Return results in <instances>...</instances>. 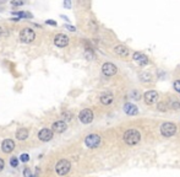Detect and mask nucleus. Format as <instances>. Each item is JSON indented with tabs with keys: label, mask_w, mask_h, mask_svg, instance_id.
I'll return each mask as SVG.
<instances>
[{
	"label": "nucleus",
	"mask_w": 180,
	"mask_h": 177,
	"mask_svg": "<svg viewBox=\"0 0 180 177\" xmlns=\"http://www.w3.org/2000/svg\"><path fill=\"white\" fill-rule=\"evenodd\" d=\"M123 139H124L125 144H128V145H130V146H134V145H136V144L140 143V140H141V134H140V132H138L137 129H128V130L124 133Z\"/></svg>",
	"instance_id": "obj_1"
},
{
	"label": "nucleus",
	"mask_w": 180,
	"mask_h": 177,
	"mask_svg": "<svg viewBox=\"0 0 180 177\" xmlns=\"http://www.w3.org/2000/svg\"><path fill=\"white\" fill-rule=\"evenodd\" d=\"M35 38H36V32L32 28L26 27V28L21 30V32H20V41L22 43H26V44L27 43H32L35 41Z\"/></svg>",
	"instance_id": "obj_2"
},
{
	"label": "nucleus",
	"mask_w": 180,
	"mask_h": 177,
	"mask_svg": "<svg viewBox=\"0 0 180 177\" xmlns=\"http://www.w3.org/2000/svg\"><path fill=\"white\" fill-rule=\"evenodd\" d=\"M177 133V125L172 122H166L161 125V134L166 138H170Z\"/></svg>",
	"instance_id": "obj_3"
},
{
	"label": "nucleus",
	"mask_w": 180,
	"mask_h": 177,
	"mask_svg": "<svg viewBox=\"0 0 180 177\" xmlns=\"http://www.w3.org/2000/svg\"><path fill=\"white\" fill-rule=\"evenodd\" d=\"M70 169H71V164L68 160H60L55 166V171L59 176H64V175L69 174Z\"/></svg>",
	"instance_id": "obj_4"
},
{
	"label": "nucleus",
	"mask_w": 180,
	"mask_h": 177,
	"mask_svg": "<svg viewBox=\"0 0 180 177\" xmlns=\"http://www.w3.org/2000/svg\"><path fill=\"white\" fill-rule=\"evenodd\" d=\"M100 141H102V139H100V137H99L98 134H90V135H87L86 139H85V144H86V146L90 148V149H96V148H98V146L100 145Z\"/></svg>",
	"instance_id": "obj_5"
},
{
	"label": "nucleus",
	"mask_w": 180,
	"mask_h": 177,
	"mask_svg": "<svg viewBox=\"0 0 180 177\" xmlns=\"http://www.w3.org/2000/svg\"><path fill=\"white\" fill-rule=\"evenodd\" d=\"M158 99H159L158 92H157V91H153V90L147 91V92H145V95H143V100H145V103H146V105H153L154 102H157Z\"/></svg>",
	"instance_id": "obj_6"
},
{
	"label": "nucleus",
	"mask_w": 180,
	"mask_h": 177,
	"mask_svg": "<svg viewBox=\"0 0 180 177\" xmlns=\"http://www.w3.org/2000/svg\"><path fill=\"white\" fill-rule=\"evenodd\" d=\"M54 44L59 48H64L69 44V37L64 33H59L54 37Z\"/></svg>",
	"instance_id": "obj_7"
},
{
	"label": "nucleus",
	"mask_w": 180,
	"mask_h": 177,
	"mask_svg": "<svg viewBox=\"0 0 180 177\" xmlns=\"http://www.w3.org/2000/svg\"><path fill=\"white\" fill-rule=\"evenodd\" d=\"M117 71H118V68L113 63H104L102 66V73L105 76H113L117 74Z\"/></svg>",
	"instance_id": "obj_8"
},
{
	"label": "nucleus",
	"mask_w": 180,
	"mask_h": 177,
	"mask_svg": "<svg viewBox=\"0 0 180 177\" xmlns=\"http://www.w3.org/2000/svg\"><path fill=\"white\" fill-rule=\"evenodd\" d=\"M79 119H80L84 124H88V123H91V122L93 120V112H92L91 110H88V108H85V110H82V111L80 112Z\"/></svg>",
	"instance_id": "obj_9"
},
{
	"label": "nucleus",
	"mask_w": 180,
	"mask_h": 177,
	"mask_svg": "<svg viewBox=\"0 0 180 177\" xmlns=\"http://www.w3.org/2000/svg\"><path fill=\"white\" fill-rule=\"evenodd\" d=\"M38 138L42 141H49L53 138V129H48V128L41 129L38 133Z\"/></svg>",
	"instance_id": "obj_10"
},
{
	"label": "nucleus",
	"mask_w": 180,
	"mask_h": 177,
	"mask_svg": "<svg viewBox=\"0 0 180 177\" xmlns=\"http://www.w3.org/2000/svg\"><path fill=\"white\" fill-rule=\"evenodd\" d=\"M14 149H15V143H14V140H11V139H5V140L1 143V150H2L5 154L11 153Z\"/></svg>",
	"instance_id": "obj_11"
},
{
	"label": "nucleus",
	"mask_w": 180,
	"mask_h": 177,
	"mask_svg": "<svg viewBox=\"0 0 180 177\" xmlns=\"http://www.w3.org/2000/svg\"><path fill=\"white\" fill-rule=\"evenodd\" d=\"M133 59L135 60L136 63H138L140 65H147L148 64V57L147 56H145L143 53H141V52H135L134 54H133Z\"/></svg>",
	"instance_id": "obj_12"
},
{
	"label": "nucleus",
	"mask_w": 180,
	"mask_h": 177,
	"mask_svg": "<svg viewBox=\"0 0 180 177\" xmlns=\"http://www.w3.org/2000/svg\"><path fill=\"white\" fill-rule=\"evenodd\" d=\"M114 52L119 56V57H123V58H128L129 57V48L126 46H123V44H119L114 48Z\"/></svg>",
	"instance_id": "obj_13"
},
{
	"label": "nucleus",
	"mask_w": 180,
	"mask_h": 177,
	"mask_svg": "<svg viewBox=\"0 0 180 177\" xmlns=\"http://www.w3.org/2000/svg\"><path fill=\"white\" fill-rule=\"evenodd\" d=\"M51 128H53V132H55V133H63L66 130V123H65V120H56L53 123Z\"/></svg>",
	"instance_id": "obj_14"
},
{
	"label": "nucleus",
	"mask_w": 180,
	"mask_h": 177,
	"mask_svg": "<svg viewBox=\"0 0 180 177\" xmlns=\"http://www.w3.org/2000/svg\"><path fill=\"white\" fill-rule=\"evenodd\" d=\"M124 112H125L126 115H129V116H135V115L138 113V108L136 107L134 103L128 102V103L124 105Z\"/></svg>",
	"instance_id": "obj_15"
},
{
	"label": "nucleus",
	"mask_w": 180,
	"mask_h": 177,
	"mask_svg": "<svg viewBox=\"0 0 180 177\" xmlns=\"http://www.w3.org/2000/svg\"><path fill=\"white\" fill-rule=\"evenodd\" d=\"M99 100H100V102H102L103 105H110V103L113 102L114 97H113L112 94H103V95H100Z\"/></svg>",
	"instance_id": "obj_16"
},
{
	"label": "nucleus",
	"mask_w": 180,
	"mask_h": 177,
	"mask_svg": "<svg viewBox=\"0 0 180 177\" xmlns=\"http://www.w3.org/2000/svg\"><path fill=\"white\" fill-rule=\"evenodd\" d=\"M28 137V130L25 129V128H20L17 132H16V138L18 140H26Z\"/></svg>",
	"instance_id": "obj_17"
},
{
	"label": "nucleus",
	"mask_w": 180,
	"mask_h": 177,
	"mask_svg": "<svg viewBox=\"0 0 180 177\" xmlns=\"http://www.w3.org/2000/svg\"><path fill=\"white\" fill-rule=\"evenodd\" d=\"M168 108H169V105L167 102H164V101H159L158 105H157V110L161 111V112H167Z\"/></svg>",
	"instance_id": "obj_18"
},
{
	"label": "nucleus",
	"mask_w": 180,
	"mask_h": 177,
	"mask_svg": "<svg viewBox=\"0 0 180 177\" xmlns=\"http://www.w3.org/2000/svg\"><path fill=\"white\" fill-rule=\"evenodd\" d=\"M130 99H133V100H135V101H140L141 100V92L138 91V90H133V91H130Z\"/></svg>",
	"instance_id": "obj_19"
},
{
	"label": "nucleus",
	"mask_w": 180,
	"mask_h": 177,
	"mask_svg": "<svg viewBox=\"0 0 180 177\" xmlns=\"http://www.w3.org/2000/svg\"><path fill=\"white\" fill-rule=\"evenodd\" d=\"M140 80L142 82H149L151 81V74H148V73H141L140 74Z\"/></svg>",
	"instance_id": "obj_20"
},
{
	"label": "nucleus",
	"mask_w": 180,
	"mask_h": 177,
	"mask_svg": "<svg viewBox=\"0 0 180 177\" xmlns=\"http://www.w3.org/2000/svg\"><path fill=\"white\" fill-rule=\"evenodd\" d=\"M88 28H90V31H92V32H97L98 31V23L94 20H90L88 21Z\"/></svg>",
	"instance_id": "obj_21"
},
{
	"label": "nucleus",
	"mask_w": 180,
	"mask_h": 177,
	"mask_svg": "<svg viewBox=\"0 0 180 177\" xmlns=\"http://www.w3.org/2000/svg\"><path fill=\"white\" fill-rule=\"evenodd\" d=\"M85 58L87 60H92L94 59V53H93V49H85V53H84Z\"/></svg>",
	"instance_id": "obj_22"
},
{
	"label": "nucleus",
	"mask_w": 180,
	"mask_h": 177,
	"mask_svg": "<svg viewBox=\"0 0 180 177\" xmlns=\"http://www.w3.org/2000/svg\"><path fill=\"white\" fill-rule=\"evenodd\" d=\"M61 117H63V119L64 120H71L72 119V113L70 112V111H64L63 113H61Z\"/></svg>",
	"instance_id": "obj_23"
},
{
	"label": "nucleus",
	"mask_w": 180,
	"mask_h": 177,
	"mask_svg": "<svg viewBox=\"0 0 180 177\" xmlns=\"http://www.w3.org/2000/svg\"><path fill=\"white\" fill-rule=\"evenodd\" d=\"M170 107L174 108V110H180V102L178 100H172L170 102Z\"/></svg>",
	"instance_id": "obj_24"
},
{
	"label": "nucleus",
	"mask_w": 180,
	"mask_h": 177,
	"mask_svg": "<svg viewBox=\"0 0 180 177\" xmlns=\"http://www.w3.org/2000/svg\"><path fill=\"white\" fill-rule=\"evenodd\" d=\"M10 165H11L12 167H17V166H18V160H17V158H11Z\"/></svg>",
	"instance_id": "obj_25"
},
{
	"label": "nucleus",
	"mask_w": 180,
	"mask_h": 177,
	"mask_svg": "<svg viewBox=\"0 0 180 177\" xmlns=\"http://www.w3.org/2000/svg\"><path fill=\"white\" fill-rule=\"evenodd\" d=\"M173 86H174V90L180 94V80H175L174 84H173Z\"/></svg>",
	"instance_id": "obj_26"
},
{
	"label": "nucleus",
	"mask_w": 180,
	"mask_h": 177,
	"mask_svg": "<svg viewBox=\"0 0 180 177\" xmlns=\"http://www.w3.org/2000/svg\"><path fill=\"white\" fill-rule=\"evenodd\" d=\"M23 0H12L11 1V4L14 5V6H20V5H23Z\"/></svg>",
	"instance_id": "obj_27"
},
{
	"label": "nucleus",
	"mask_w": 180,
	"mask_h": 177,
	"mask_svg": "<svg viewBox=\"0 0 180 177\" xmlns=\"http://www.w3.org/2000/svg\"><path fill=\"white\" fill-rule=\"evenodd\" d=\"M20 158H21V161H23V162H26V161H28V160H30L28 154H22Z\"/></svg>",
	"instance_id": "obj_28"
},
{
	"label": "nucleus",
	"mask_w": 180,
	"mask_h": 177,
	"mask_svg": "<svg viewBox=\"0 0 180 177\" xmlns=\"http://www.w3.org/2000/svg\"><path fill=\"white\" fill-rule=\"evenodd\" d=\"M64 6L66 9H71V0H64Z\"/></svg>",
	"instance_id": "obj_29"
},
{
	"label": "nucleus",
	"mask_w": 180,
	"mask_h": 177,
	"mask_svg": "<svg viewBox=\"0 0 180 177\" xmlns=\"http://www.w3.org/2000/svg\"><path fill=\"white\" fill-rule=\"evenodd\" d=\"M65 27H66V30H69V31H71V32H75V31H76V27H74V26H71V25H65Z\"/></svg>",
	"instance_id": "obj_30"
},
{
	"label": "nucleus",
	"mask_w": 180,
	"mask_h": 177,
	"mask_svg": "<svg viewBox=\"0 0 180 177\" xmlns=\"http://www.w3.org/2000/svg\"><path fill=\"white\" fill-rule=\"evenodd\" d=\"M23 175H25V177H33V176H31V172H30V170H28V169H25Z\"/></svg>",
	"instance_id": "obj_31"
},
{
	"label": "nucleus",
	"mask_w": 180,
	"mask_h": 177,
	"mask_svg": "<svg viewBox=\"0 0 180 177\" xmlns=\"http://www.w3.org/2000/svg\"><path fill=\"white\" fill-rule=\"evenodd\" d=\"M45 22H47L48 25H51V26H56V22H55V21H53V20H47Z\"/></svg>",
	"instance_id": "obj_32"
},
{
	"label": "nucleus",
	"mask_w": 180,
	"mask_h": 177,
	"mask_svg": "<svg viewBox=\"0 0 180 177\" xmlns=\"http://www.w3.org/2000/svg\"><path fill=\"white\" fill-rule=\"evenodd\" d=\"M2 169H4V160L0 159V172L2 171Z\"/></svg>",
	"instance_id": "obj_33"
},
{
	"label": "nucleus",
	"mask_w": 180,
	"mask_h": 177,
	"mask_svg": "<svg viewBox=\"0 0 180 177\" xmlns=\"http://www.w3.org/2000/svg\"><path fill=\"white\" fill-rule=\"evenodd\" d=\"M1 33H2V28L0 27V36H1Z\"/></svg>",
	"instance_id": "obj_34"
}]
</instances>
